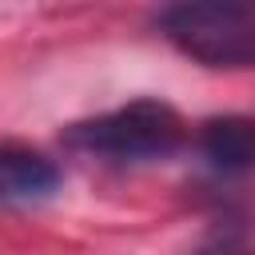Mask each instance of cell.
Here are the masks:
<instances>
[{
    "instance_id": "cell-1",
    "label": "cell",
    "mask_w": 255,
    "mask_h": 255,
    "mask_svg": "<svg viewBox=\"0 0 255 255\" xmlns=\"http://www.w3.org/2000/svg\"><path fill=\"white\" fill-rule=\"evenodd\" d=\"M187 135L183 116L163 100H131L92 120H76L64 128V143L72 151L108 159V163H143L171 155Z\"/></svg>"
},
{
    "instance_id": "cell-2",
    "label": "cell",
    "mask_w": 255,
    "mask_h": 255,
    "mask_svg": "<svg viewBox=\"0 0 255 255\" xmlns=\"http://www.w3.org/2000/svg\"><path fill=\"white\" fill-rule=\"evenodd\" d=\"M155 28L203 68H255V0L167 4Z\"/></svg>"
},
{
    "instance_id": "cell-3",
    "label": "cell",
    "mask_w": 255,
    "mask_h": 255,
    "mask_svg": "<svg viewBox=\"0 0 255 255\" xmlns=\"http://www.w3.org/2000/svg\"><path fill=\"white\" fill-rule=\"evenodd\" d=\"M60 167L32 147L0 143V203H40L56 195Z\"/></svg>"
},
{
    "instance_id": "cell-4",
    "label": "cell",
    "mask_w": 255,
    "mask_h": 255,
    "mask_svg": "<svg viewBox=\"0 0 255 255\" xmlns=\"http://www.w3.org/2000/svg\"><path fill=\"white\" fill-rule=\"evenodd\" d=\"M199 155L215 171H251L255 167V120L251 116H215L199 128Z\"/></svg>"
}]
</instances>
